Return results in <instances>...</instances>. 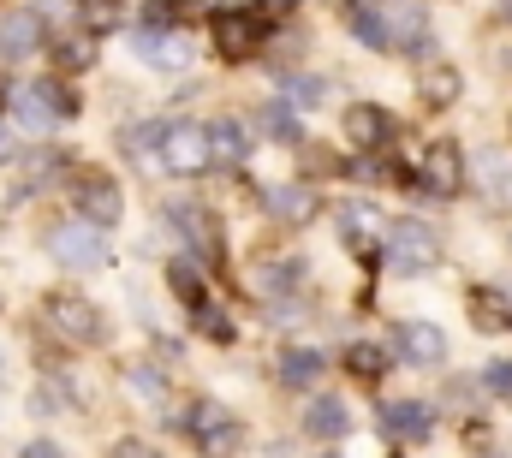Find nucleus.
<instances>
[{"label": "nucleus", "instance_id": "f257e3e1", "mask_svg": "<svg viewBox=\"0 0 512 458\" xmlns=\"http://www.w3.org/2000/svg\"><path fill=\"white\" fill-rule=\"evenodd\" d=\"M185 429H191V441L203 447L209 458H227V453H239V417L227 411V405H215V399H197L191 411H185Z\"/></svg>", "mask_w": 512, "mask_h": 458}, {"label": "nucleus", "instance_id": "f03ea898", "mask_svg": "<svg viewBox=\"0 0 512 458\" xmlns=\"http://www.w3.org/2000/svg\"><path fill=\"white\" fill-rule=\"evenodd\" d=\"M435 256H441V244L423 221H393L387 227V268L393 274H423V268H435Z\"/></svg>", "mask_w": 512, "mask_h": 458}, {"label": "nucleus", "instance_id": "7ed1b4c3", "mask_svg": "<svg viewBox=\"0 0 512 458\" xmlns=\"http://www.w3.org/2000/svg\"><path fill=\"white\" fill-rule=\"evenodd\" d=\"M42 316H48V328H54L60 340H72V345H96V340H102V310H96L90 298L54 292V298L42 304Z\"/></svg>", "mask_w": 512, "mask_h": 458}, {"label": "nucleus", "instance_id": "20e7f679", "mask_svg": "<svg viewBox=\"0 0 512 458\" xmlns=\"http://www.w3.org/2000/svg\"><path fill=\"white\" fill-rule=\"evenodd\" d=\"M48 256L66 262V268H102L108 262V238H102V227H90V221H66V227L48 232Z\"/></svg>", "mask_w": 512, "mask_h": 458}, {"label": "nucleus", "instance_id": "39448f33", "mask_svg": "<svg viewBox=\"0 0 512 458\" xmlns=\"http://www.w3.org/2000/svg\"><path fill=\"white\" fill-rule=\"evenodd\" d=\"M72 108H78V102H72L60 84H24V90L12 96V114L24 119L30 131H48V125H60Z\"/></svg>", "mask_w": 512, "mask_h": 458}, {"label": "nucleus", "instance_id": "423d86ee", "mask_svg": "<svg viewBox=\"0 0 512 458\" xmlns=\"http://www.w3.org/2000/svg\"><path fill=\"white\" fill-rule=\"evenodd\" d=\"M161 161L173 167V173H203L215 155H209V125H167V137H161Z\"/></svg>", "mask_w": 512, "mask_h": 458}, {"label": "nucleus", "instance_id": "0eeeda50", "mask_svg": "<svg viewBox=\"0 0 512 458\" xmlns=\"http://www.w3.org/2000/svg\"><path fill=\"white\" fill-rule=\"evenodd\" d=\"M417 179H423L429 197H459L465 191V155H459V143H429Z\"/></svg>", "mask_w": 512, "mask_h": 458}, {"label": "nucleus", "instance_id": "6e6552de", "mask_svg": "<svg viewBox=\"0 0 512 458\" xmlns=\"http://www.w3.org/2000/svg\"><path fill=\"white\" fill-rule=\"evenodd\" d=\"M262 209L280 227H310L322 215V191H310V185H274V191H262Z\"/></svg>", "mask_w": 512, "mask_h": 458}, {"label": "nucleus", "instance_id": "1a4fd4ad", "mask_svg": "<svg viewBox=\"0 0 512 458\" xmlns=\"http://www.w3.org/2000/svg\"><path fill=\"white\" fill-rule=\"evenodd\" d=\"M131 48L149 60V66H167V72H179V66H191V36H179V30H137L131 36Z\"/></svg>", "mask_w": 512, "mask_h": 458}, {"label": "nucleus", "instance_id": "9d476101", "mask_svg": "<svg viewBox=\"0 0 512 458\" xmlns=\"http://www.w3.org/2000/svg\"><path fill=\"white\" fill-rule=\"evenodd\" d=\"M78 215H84L90 227H114V221L126 215L120 185H114V179H102V173H96V179H84V185H78Z\"/></svg>", "mask_w": 512, "mask_h": 458}, {"label": "nucleus", "instance_id": "9b49d317", "mask_svg": "<svg viewBox=\"0 0 512 458\" xmlns=\"http://www.w3.org/2000/svg\"><path fill=\"white\" fill-rule=\"evenodd\" d=\"M215 48L227 60H245L251 48H262V18L256 12H221L215 18Z\"/></svg>", "mask_w": 512, "mask_h": 458}, {"label": "nucleus", "instance_id": "f8f14e48", "mask_svg": "<svg viewBox=\"0 0 512 458\" xmlns=\"http://www.w3.org/2000/svg\"><path fill=\"white\" fill-rule=\"evenodd\" d=\"M465 310H471V328L477 334H512V298L501 286H471Z\"/></svg>", "mask_w": 512, "mask_h": 458}, {"label": "nucleus", "instance_id": "ddd939ff", "mask_svg": "<svg viewBox=\"0 0 512 458\" xmlns=\"http://www.w3.org/2000/svg\"><path fill=\"white\" fill-rule=\"evenodd\" d=\"M382 429L387 435H399V441H429L435 411H429L423 399H393V405H382Z\"/></svg>", "mask_w": 512, "mask_h": 458}, {"label": "nucleus", "instance_id": "4468645a", "mask_svg": "<svg viewBox=\"0 0 512 458\" xmlns=\"http://www.w3.org/2000/svg\"><path fill=\"white\" fill-rule=\"evenodd\" d=\"M298 280H304V262H298V256H274V250H268V256L251 262V286L268 292V298H274V292H298Z\"/></svg>", "mask_w": 512, "mask_h": 458}, {"label": "nucleus", "instance_id": "2eb2a0df", "mask_svg": "<svg viewBox=\"0 0 512 458\" xmlns=\"http://www.w3.org/2000/svg\"><path fill=\"white\" fill-rule=\"evenodd\" d=\"M42 48V18L36 12H6L0 18V60H24Z\"/></svg>", "mask_w": 512, "mask_h": 458}, {"label": "nucleus", "instance_id": "dca6fc26", "mask_svg": "<svg viewBox=\"0 0 512 458\" xmlns=\"http://www.w3.org/2000/svg\"><path fill=\"white\" fill-rule=\"evenodd\" d=\"M399 351H405L411 363H441V357H447V334H441L435 322H405V328H399Z\"/></svg>", "mask_w": 512, "mask_h": 458}, {"label": "nucleus", "instance_id": "f3484780", "mask_svg": "<svg viewBox=\"0 0 512 458\" xmlns=\"http://www.w3.org/2000/svg\"><path fill=\"white\" fill-rule=\"evenodd\" d=\"M209 155H215L221 167H239V161L251 155V137H245V125H239V119H215V125H209Z\"/></svg>", "mask_w": 512, "mask_h": 458}, {"label": "nucleus", "instance_id": "a211bd4d", "mask_svg": "<svg viewBox=\"0 0 512 458\" xmlns=\"http://www.w3.org/2000/svg\"><path fill=\"white\" fill-rule=\"evenodd\" d=\"M387 114L382 108H370V102H358V108H346V137L358 143V149H376V143H387Z\"/></svg>", "mask_w": 512, "mask_h": 458}, {"label": "nucleus", "instance_id": "6ab92c4d", "mask_svg": "<svg viewBox=\"0 0 512 458\" xmlns=\"http://www.w3.org/2000/svg\"><path fill=\"white\" fill-rule=\"evenodd\" d=\"M340 12L352 18V30H358V42H364V48H387V18H382V6H370V0H340Z\"/></svg>", "mask_w": 512, "mask_h": 458}, {"label": "nucleus", "instance_id": "aec40b11", "mask_svg": "<svg viewBox=\"0 0 512 458\" xmlns=\"http://www.w3.org/2000/svg\"><path fill=\"white\" fill-rule=\"evenodd\" d=\"M346 423H352V417H346V399H316V405L304 411V429H310L316 441H340Z\"/></svg>", "mask_w": 512, "mask_h": 458}, {"label": "nucleus", "instance_id": "412c9836", "mask_svg": "<svg viewBox=\"0 0 512 458\" xmlns=\"http://www.w3.org/2000/svg\"><path fill=\"white\" fill-rule=\"evenodd\" d=\"M340 227L352 232V244H358V250H370V238H382L387 221L370 209V203H340Z\"/></svg>", "mask_w": 512, "mask_h": 458}, {"label": "nucleus", "instance_id": "4be33fe9", "mask_svg": "<svg viewBox=\"0 0 512 458\" xmlns=\"http://www.w3.org/2000/svg\"><path fill=\"white\" fill-rule=\"evenodd\" d=\"M322 369H328V363H322L316 351H298V345H292V351H280V381H286V387H316V381H322Z\"/></svg>", "mask_w": 512, "mask_h": 458}, {"label": "nucleus", "instance_id": "5701e85b", "mask_svg": "<svg viewBox=\"0 0 512 458\" xmlns=\"http://www.w3.org/2000/svg\"><path fill=\"white\" fill-rule=\"evenodd\" d=\"M173 221H179V227L191 232V244H197V256H209V262L221 256V244H215V221H209L203 209H173Z\"/></svg>", "mask_w": 512, "mask_h": 458}, {"label": "nucleus", "instance_id": "b1692460", "mask_svg": "<svg viewBox=\"0 0 512 458\" xmlns=\"http://www.w3.org/2000/svg\"><path fill=\"white\" fill-rule=\"evenodd\" d=\"M423 102H429V108H453V102H459V72H453V66L423 72Z\"/></svg>", "mask_w": 512, "mask_h": 458}, {"label": "nucleus", "instance_id": "393cba45", "mask_svg": "<svg viewBox=\"0 0 512 458\" xmlns=\"http://www.w3.org/2000/svg\"><path fill=\"white\" fill-rule=\"evenodd\" d=\"M167 280H173V292H179L191 310H197V304H209V298H203V274H197L191 262H167Z\"/></svg>", "mask_w": 512, "mask_h": 458}, {"label": "nucleus", "instance_id": "a878e982", "mask_svg": "<svg viewBox=\"0 0 512 458\" xmlns=\"http://www.w3.org/2000/svg\"><path fill=\"white\" fill-rule=\"evenodd\" d=\"M280 96H286V108H316L328 96V84H316V78H280Z\"/></svg>", "mask_w": 512, "mask_h": 458}, {"label": "nucleus", "instance_id": "bb28decb", "mask_svg": "<svg viewBox=\"0 0 512 458\" xmlns=\"http://www.w3.org/2000/svg\"><path fill=\"white\" fill-rule=\"evenodd\" d=\"M346 363H352V375L376 381V375L387 369V351H382V345H352V351H346Z\"/></svg>", "mask_w": 512, "mask_h": 458}, {"label": "nucleus", "instance_id": "cd10ccee", "mask_svg": "<svg viewBox=\"0 0 512 458\" xmlns=\"http://www.w3.org/2000/svg\"><path fill=\"white\" fill-rule=\"evenodd\" d=\"M161 137H167V125H155V119H149V125H131V131H126V155H131V161H137V155H149Z\"/></svg>", "mask_w": 512, "mask_h": 458}, {"label": "nucleus", "instance_id": "c85d7f7f", "mask_svg": "<svg viewBox=\"0 0 512 458\" xmlns=\"http://www.w3.org/2000/svg\"><path fill=\"white\" fill-rule=\"evenodd\" d=\"M191 316H197V334H209V340H233V322H227L215 304H197Z\"/></svg>", "mask_w": 512, "mask_h": 458}, {"label": "nucleus", "instance_id": "c756f323", "mask_svg": "<svg viewBox=\"0 0 512 458\" xmlns=\"http://www.w3.org/2000/svg\"><path fill=\"white\" fill-rule=\"evenodd\" d=\"M131 393L149 399V405H161V399H167V381H161L155 369H131Z\"/></svg>", "mask_w": 512, "mask_h": 458}, {"label": "nucleus", "instance_id": "7c9ffc66", "mask_svg": "<svg viewBox=\"0 0 512 458\" xmlns=\"http://www.w3.org/2000/svg\"><path fill=\"white\" fill-rule=\"evenodd\" d=\"M262 125H268L274 137H298V114H292L286 102H268V108H262Z\"/></svg>", "mask_w": 512, "mask_h": 458}, {"label": "nucleus", "instance_id": "2f4dec72", "mask_svg": "<svg viewBox=\"0 0 512 458\" xmlns=\"http://www.w3.org/2000/svg\"><path fill=\"white\" fill-rule=\"evenodd\" d=\"M483 393L512 399V363H489V369H483Z\"/></svg>", "mask_w": 512, "mask_h": 458}, {"label": "nucleus", "instance_id": "473e14b6", "mask_svg": "<svg viewBox=\"0 0 512 458\" xmlns=\"http://www.w3.org/2000/svg\"><path fill=\"white\" fill-rule=\"evenodd\" d=\"M54 60L78 72V66H90V60H96V48H84V42H60V48H54Z\"/></svg>", "mask_w": 512, "mask_h": 458}, {"label": "nucleus", "instance_id": "72a5a7b5", "mask_svg": "<svg viewBox=\"0 0 512 458\" xmlns=\"http://www.w3.org/2000/svg\"><path fill=\"white\" fill-rule=\"evenodd\" d=\"M114 458H161V453H155V447H143V441H120Z\"/></svg>", "mask_w": 512, "mask_h": 458}, {"label": "nucleus", "instance_id": "f704fd0d", "mask_svg": "<svg viewBox=\"0 0 512 458\" xmlns=\"http://www.w3.org/2000/svg\"><path fill=\"white\" fill-rule=\"evenodd\" d=\"M18 458H66V453H60L54 441H30V447H24V453H18Z\"/></svg>", "mask_w": 512, "mask_h": 458}, {"label": "nucleus", "instance_id": "c9c22d12", "mask_svg": "<svg viewBox=\"0 0 512 458\" xmlns=\"http://www.w3.org/2000/svg\"><path fill=\"white\" fill-rule=\"evenodd\" d=\"M292 6H298V0H268V12H292Z\"/></svg>", "mask_w": 512, "mask_h": 458}, {"label": "nucleus", "instance_id": "e433bc0d", "mask_svg": "<svg viewBox=\"0 0 512 458\" xmlns=\"http://www.w3.org/2000/svg\"><path fill=\"white\" fill-rule=\"evenodd\" d=\"M6 155H12V137H6V125H0V161H6Z\"/></svg>", "mask_w": 512, "mask_h": 458}, {"label": "nucleus", "instance_id": "4c0bfd02", "mask_svg": "<svg viewBox=\"0 0 512 458\" xmlns=\"http://www.w3.org/2000/svg\"><path fill=\"white\" fill-rule=\"evenodd\" d=\"M209 6H221V12H239V0H209Z\"/></svg>", "mask_w": 512, "mask_h": 458}, {"label": "nucleus", "instance_id": "58836bf2", "mask_svg": "<svg viewBox=\"0 0 512 458\" xmlns=\"http://www.w3.org/2000/svg\"><path fill=\"white\" fill-rule=\"evenodd\" d=\"M90 6H114V0H90Z\"/></svg>", "mask_w": 512, "mask_h": 458}]
</instances>
